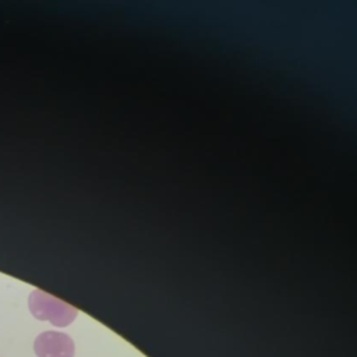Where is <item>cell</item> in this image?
<instances>
[{
  "instance_id": "1",
  "label": "cell",
  "mask_w": 357,
  "mask_h": 357,
  "mask_svg": "<svg viewBox=\"0 0 357 357\" xmlns=\"http://www.w3.org/2000/svg\"><path fill=\"white\" fill-rule=\"evenodd\" d=\"M28 305L31 314L39 321H49L54 326H67L70 325L78 311L68 303L43 291L35 289L28 298Z\"/></svg>"
},
{
  "instance_id": "2",
  "label": "cell",
  "mask_w": 357,
  "mask_h": 357,
  "mask_svg": "<svg viewBox=\"0 0 357 357\" xmlns=\"http://www.w3.org/2000/svg\"><path fill=\"white\" fill-rule=\"evenodd\" d=\"M33 351L38 357H74V342L63 332L46 331L36 336Z\"/></svg>"
}]
</instances>
